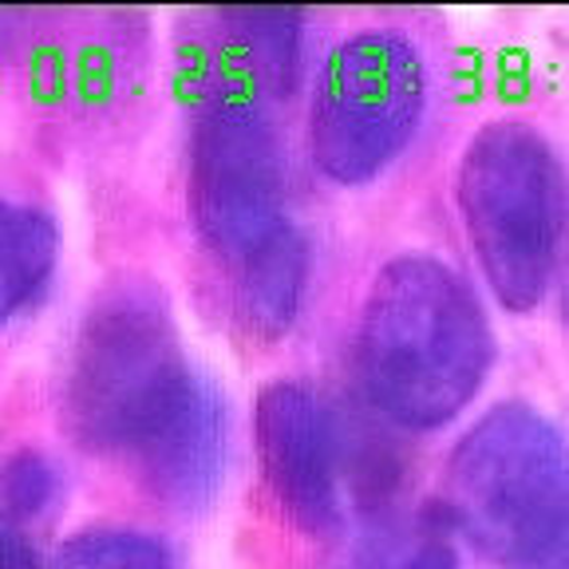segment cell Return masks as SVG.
<instances>
[{
    "mask_svg": "<svg viewBox=\"0 0 569 569\" xmlns=\"http://www.w3.org/2000/svg\"><path fill=\"white\" fill-rule=\"evenodd\" d=\"M63 423L83 451L131 462L178 510H202L222 487L226 403L182 352L151 284H116L83 312L63 372Z\"/></svg>",
    "mask_w": 569,
    "mask_h": 569,
    "instance_id": "obj_1",
    "label": "cell"
},
{
    "mask_svg": "<svg viewBox=\"0 0 569 569\" xmlns=\"http://www.w3.org/2000/svg\"><path fill=\"white\" fill-rule=\"evenodd\" d=\"M490 360L495 332L467 277L423 253L376 273L356 329V372L391 423H451L479 396Z\"/></svg>",
    "mask_w": 569,
    "mask_h": 569,
    "instance_id": "obj_2",
    "label": "cell"
},
{
    "mask_svg": "<svg viewBox=\"0 0 569 569\" xmlns=\"http://www.w3.org/2000/svg\"><path fill=\"white\" fill-rule=\"evenodd\" d=\"M443 515L479 558L530 569L569 538V443L530 403H498L455 443Z\"/></svg>",
    "mask_w": 569,
    "mask_h": 569,
    "instance_id": "obj_3",
    "label": "cell"
},
{
    "mask_svg": "<svg viewBox=\"0 0 569 569\" xmlns=\"http://www.w3.org/2000/svg\"><path fill=\"white\" fill-rule=\"evenodd\" d=\"M455 198L495 301L538 309L566 233V178L546 134L518 119L487 123L462 151Z\"/></svg>",
    "mask_w": 569,
    "mask_h": 569,
    "instance_id": "obj_4",
    "label": "cell"
},
{
    "mask_svg": "<svg viewBox=\"0 0 569 569\" xmlns=\"http://www.w3.org/2000/svg\"><path fill=\"white\" fill-rule=\"evenodd\" d=\"M190 213L206 249L246 261L284 226V159L258 88L213 83L190 131Z\"/></svg>",
    "mask_w": 569,
    "mask_h": 569,
    "instance_id": "obj_5",
    "label": "cell"
},
{
    "mask_svg": "<svg viewBox=\"0 0 569 569\" xmlns=\"http://www.w3.org/2000/svg\"><path fill=\"white\" fill-rule=\"evenodd\" d=\"M427 80L396 32H360L325 60L309 116V151L337 187H365L400 159L423 116Z\"/></svg>",
    "mask_w": 569,
    "mask_h": 569,
    "instance_id": "obj_6",
    "label": "cell"
},
{
    "mask_svg": "<svg viewBox=\"0 0 569 569\" xmlns=\"http://www.w3.org/2000/svg\"><path fill=\"white\" fill-rule=\"evenodd\" d=\"M261 479L277 510L309 538H329L340 526V467L332 411L301 380H273L253 408Z\"/></svg>",
    "mask_w": 569,
    "mask_h": 569,
    "instance_id": "obj_7",
    "label": "cell"
},
{
    "mask_svg": "<svg viewBox=\"0 0 569 569\" xmlns=\"http://www.w3.org/2000/svg\"><path fill=\"white\" fill-rule=\"evenodd\" d=\"M230 293L241 329L258 340H277L293 329L309 281V246L297 226H284L273 241L230 266Z\"/></svg>",
    "mask_w": 569,
    "mask_h": 569,
    "instance_id": "obj_8",
    "label": "cell"
},
{
    "mask_svg": "<svg viewBox=\"0 0 569 569\" xmlns=\"http://www.w3.org/2000/svg\"><path fill=\"white\" fill-rule=\"evenodd\" d=\"M60 233L44 210L0 198V329L40 297L56 269Z\"/></svg>",
    "mask_w": 569,
    "mask_h": 569,
    "instance_id": "obj_9",
    "label": "cell"
},
{
    "mask_svg": "<svg viewBox=\"0 0 569 569\" xmlns=\"http://www.w3.org/2000/svg\"><path fill=\"white\" fill-rule=\"evenodd\" d=\"M52 569H174L170 550L154 533L127 526H91L56 550Z\"/></svg>",
    "mask_w": 569,
    "mask_h": 569,
    "instance_id": "obj_10",
    "label": "cell"
},
{
    "mask_svg": "<svg viewBox=\"0 0 569 569\" xmlns=\"http://www.w3.org/2000/svg\"><path fill=\"white\" fill-rule=\"evenodd\" d=\"M226 20L238 24L233 36L253 56L261 80H269L273 88H293L297 48H301V12L241 9V12H226Z\"/></svg>",
    "mask_w": 569,
    "mask_h": 569,
    "instance_id": "obj_11",
    "label": "cell"
},
{
    "mask_svg": "<svg viewBox=\"0 0 569 569\" xmlns=\"http://www.w3.org/2000/svg\"><path fill=\"white\" fill-rule=\"evenodd\" d=\"M56 487H60V479H56L52 459L44 451H36V447L17 451L0 471V495H4L12 515H40L56 498Z\"/></svg>",
    "mask_w": 569,
    "mask_h": 569,
    "instance_id": "obj_12",
    "label": "cell"
},
{
    "mask_svg": "<svg viewBox=\"0 0 569 569\" xmlns=\"http://www.w3.org/2000/svg\"><path fill=\"white\" fill-rule=\"evenodd\" d=\"M0 569H40L32 546L24 542V533L9 518H0Z\"/></svg>",
    "mask_w": 569,
    "mask_h": 569,
    "instance_id": "obj_13",
    "label": "cell"
},
{
    "mask_svg": "<svg viewBox=\"0 0 569 569\" xmlns=\"http://www.w3.org/2000/svg\"><path fill=\"white\" fill-rule=\"evenodd\" d=\"M566 317H569V293H566Z\"/></svg>",
    "mask_w": 569,
    "mask_h": 569,
    "instance_id": "obj_14",
    "label": "cell"
}]
</instances>
